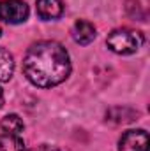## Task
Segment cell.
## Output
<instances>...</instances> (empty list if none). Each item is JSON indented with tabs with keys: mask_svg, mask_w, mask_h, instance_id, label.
<instances>
[{
	"mask_svg": "<svg viewBox=\"0 0 150 151\" xmlns=\"http://www.w3.org/2000/svg\"><path fill=\"white\" fill-rule=\"evenodd\" d=\"M28 5L23 0H0V19L9 25L25 23L28 18Z\"/></svg>",
	"mask_w": 150,
	"mask_h": 151,
	"instance_id": "3",
	"label": "cell"
},
{
	"mask_svg": "<svg viewBox=\"0 0 150 151\" xmlns=\"http://www.w3.org/2000/svg\"><path fill=\"white\" fill-rule=\"evenodd\" d=\"M64 14V5L60 0H37V16L44 21L58 19Z\"/></svg>",
	"mask_w": 150,
	"mask_h": 151,
	"instance_id": "6",
	"label": "cell"
},
{
	"mask_svg": "<svg viewBox=\"0 0 150 151\" xmlns=\"http://www.w3.org/2000/svg\"><path fill=\"white\" fill-rule=\"evenodd\" d=\"M71 34H73L74 42L81 44V46H87V44H90V42L95 39V27H94L90 21L78 19L74 25H73Z\"/></svg>",
	"mask_w": 150,
	"mask_h": 151,
	"instance_id": "5",
	"label": "cell"
},
{
	"mask_svg": "<svg viewBox=\"0 0 150 151\" xmlns=\"http://www.w3.org/2000/svg\"><path fill=\"white\" fill-rule=\"evenodd\" d=\"M0 34H2V30H0Z\"/></svg>",
	"mask_w": 150,
	"mask_h": 151,
	"instance_id": "12",
	"label": "cell"
},
{
	"mask_svg": "<svg viewBox=\"0 0 150 151\" xmlns=\"http://www.w3.org/2000/svg\"><path fill=\"white\" fill-rule=\"evenodd\" d=\"M4 106V91H2V88H0V107Z\"/></svg>",
	"mask_w": 150,
	"mask_h": 151,
	"instance_id": "11",
	"label": "cell"
},
{
	"mask_svg": "<svg viewBox=\"0 0 150 151\" xmlns=\"http://www.w3.org/2000/svg\"><path fill=\"white\" fill-rule=\"evenodd\" d=\"M14 72V58L12 55L0 47V81H9Z\"/></svg>",
	"mask_w": 150,
	"mask_h": 151,
	"instance_id": "8",
	"label": "cell"
},
{
	"mask_svg": "<svg viewBox=\"0 0 150 151\" xmlns=\"http://www.w3.org/2000/svg\"><path fill=\"white\" fill-rule=\"evenodd\" d=\"M39 151H60V150H57V148H50V146H44V148H41Z\"/></svg>",
	"mask_w": 150,
	"mask_h": 151,
	"instance_id": "10",
	"label": "cell"
},
{
	"mask_svg": "<svg viewBox=\"0 0 150 151\" xmlns=\"http://www.w3.org/2000/svg\"><path fill=\"white\" fill-rule=\"evenodd\" d=\"M0 128L5 132V134H12V135H20L25 128V123L23 119L18 116V114H7L2 118L0 121Z\"/></svg>",
	"mask_w": 150,
	"mask_h": 151,
	"instance_id": "7",
	"label": "cell"
},
{
	"mask_svg": "<svg viewBox=\"0 0 150 151\" xmlns=\"http://www.w3.org/2000/svg\"><path fill=\"white\" fill-rule=\"evenodd\" d=\"M0 151H27V148L20 135L0 134Z\"/></svg>",
	"mask_w": 150,
	"mask_h": 151,
	"instance_id": "9",
	"label": "cell"
},
{
	"mask_svg": "<svg viewBox=\"0 0 150 151\" xmlns=\"http://www.w3.org/2000/svg\"><path fill=\"white\" fill-rule=\"evenodd\" d=\"M23 74L37 88H53L71 74L67 49L55 40H41L28 47L23 58Z\"/></svg>",
	"mask_w": 150,
	"mask_h": 151,
	"instance_id": "1",
	"label": "cell"
},
{
	"mask_svg": "<svg viewBox=\"0 0 150 151\" xmlns=\"http://www.w3.org/2000/svg\"><path fill=\"white\" fill-rule=\"evenodd\" d=\"M118 151H149V134L145 130H127L118 141Z\"/></svg>",
	"mask_w": 150,
	"mask_h": 151,
	"instance_id": "4",
	"label": "cell"
},
{
	"mask_svg": "<svg viewBox=\"0 0 150 151\" xmlns=\"http://www.w3.org/2000/svg\"><path fill=\"white\" fill-rule=\"evenodd\" d=\"M143 35L136 30H129V28H117L106 39L108 47L117 55H133L136 53L141 44H143Z\"/></svg>",
	"mask_w": 150,
	"mask_h": 151,
	"instance_id": "2",
	"label": "cell"
}]
</instances>
